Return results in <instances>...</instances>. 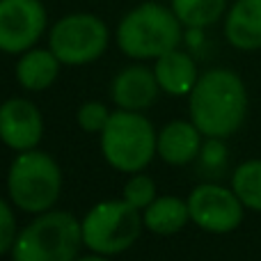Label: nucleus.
Instances as JSON below:
<instances>
[{
    "instance_id": "obj_14",
    "label": "nucleus",
    "mask_w": 261,
    "mask_h": 261,
    "mask_svg": "<svg viewBox=\"0 0 261 261\" xmlns=\"http://www.w3.org/2000/svg\"><path fill=\"white\" fill-rule=\"evenodd\" d=\"M153 73H156L161 90L172 96L190 94L197 83V67H195L193 58L179 48L167 50L165 55L156 58Z\"/></svg>"
},
{
    "instance_id": "obj_15",
    "label": "nucleus",
    "mask_w": 261,
    "mask_h": 261,
    "mask_svg": "<svg viewBox=\"0 0 261 261\" xmlns=\"http://www.w3.org/2000/svg\"><path fill=\"white\" fill-rule=\"evenodd\" d=\"M60 60L53 50L46 48H30L23 53V58L16 64V78L25 90L41 92L50 87L58 78L60 71Z\"/></svg>"
},
{
    "instance_id": "obj_12",
    "label": "nucleus",
    "mask_w": 261,
    "mask_h": 261,
    "mask_svg": "<svg viewBox=\"0 0 261 261\" xmlns=\"http://www.w3.org/2000/svg\"><path fill=\"white\" fill-rule=\"evenodd\" d=\"M202 151V130L193 122L176 119L158 133L156 153L170 165H186Z\"/></svg>"
},
{
    "instance_id": "obj_18",
    "label": "nucleus",
    "mask_w": 261,
    "mask_h": 261,
    "mask_svg": "<svg viewBox=\"0 0 261 261\" xmlns=\"http://www.w3.org/2000/svg\"><path fill=\"white\" fill-rule=\"evenodd\" d=\"M231 190L245 208L261 211V161H245L231 176Z\"/></svg>"
},
{
    "instance_id": "obj_11",
    "label": "nucleus",
    "mask_w": 261,
    "mask_h": 261,
    "mask_svg": "<svg viewBox=\"0 0 261 261\" xmlns=\"http://www.w3.org/2000/svg\"><path fill=\"white\" fill-rule=\"evenodd\" d=\"M156 73L147 67H128L113 81V101L124 110H144L158 99Z\"/></svg>"
},
{
    "instance_id": "obj_23",
    "label": "nucleus",
    "mask_w": 261,
    "mask_h": 261,
    "mask_svg": "<svg viewBox=\"0 0 261 261\" xmlns=\"http://www.w3.org/2000/svg\"><path fill=\"white\" fill-rule=\"evenodd\" d=\"M76 261H108L106 259V254H90V257H83V259H76Z\"/></svg>"
},
{
    "instance_id": "obj_3",
    "label": "nucleus",
    "mask_w": 261,
    "mask_h": 261,
    "mask_svg": "<svg viewBox=\"0 0 261 261\" xmlns=\"http://www.w3.org/2000/svg\"><path fill=\"white\" fill-rule=\"evenodd\" d=\"M181 25L184 23L172 9L144 3L122 18L117 28V44L128 58L156 60L179 46Z\"/></svg>"
},
{
    "instance_id": "obj_1",
    "label": "nucleus",
    "mask_w": 261,
    "mask_h": 261,
    "mask_svg": "<svg viewBox=\"0 0 261 261\" xmlns=\"http://www.w3.org/2000/svg\"><path fill=\"white\" fill-rule=\"evenodd\" d=\"M190 122L206 138H227L243 124L248 92L234 71L213 69L197 78L190 92Z\"/></svg>"
},
{
    "instance_id": "obj_5",
    "label": "nucleus",
    "mask_w": 261,
    "mask_h": 261,
    "mask_svg": "<svg viewBox=\"0 0 261 261\" xmlns=\"http://www.w3.org/2000/svg\"><path fill=\"white\" fill-rule=\"evenodd\" d=\"M7 190L21 211H50L62 190V172L58 163L44 151H21L7 174Z\"/></svg>"
},
{
    "instance_id": "obj_20",
    "label": "nucleus",
    "mask_w": 261,
    "mask_h": 261,
    "mask_svg": "<svg viewBox=\"0 0 261 261\" xmlns=\"http://www.w3.org/2000/svg\"><path fill=\"white\" fill-rule=\"evenodd\" d=\"M110 115L113 113L106 108V103H101V101H87V103H83L78 108V124L87 133H101L106 128V124H108Z\"/></svg>"
},
{
    "instance_id": "obj_10",
    "label": "nucleus",
    "mask_w": 261,
    "mask_h": 261,
    "mask_svg": "<svg viewBox=\"0 0 261 261\" xmlns=\"http://www.w3.org/2000/svg\"><path fill=\"white\" fill-rule=\"evenodd\" d=\"M44 133L41 113L28 99H7L0 106V140L14 151H30Z\"/></svg>"
},
{
    "instance_id": "obj_16",
    "label": "nucleus",
    "mask_w": 261,
    "mask_h": 261,
    "mask_svg": "<svg viewBox=\"0 0 261 261\" xmlns=\"http://www.w3.org/2000/svg\"><path fill=\"white\" fill-rule=\"evenodd\" d=\"M142 220H144V227L149 231H153V234H161V236L176 234L190 220L188 202H184L179 197H172V195L156 197L144 208Z\"/></svg>"
},
{
    "instance_id": "obj_19",
    "label": "nucleus",
    "mask_w": 261,
    "mask_h": 261,
    "mask_svg": "<svg viewBox=\"0 0 261 261\" xmlns=\"http://www.w3.org/2000/svg\"><path fill=\"white\" fill-rule=\"evenodd\" d=\"M124 199H126L130 206L138 208V211L147 208L156 199V184H153V179L147 174H138L135 172L126 181V186H124Z\"/></svg>"
},
{
    "instance_id": "obj_4",
    "label": "nucleus",
    "mask_w": 261,
    "mask_h": 261,
    "mask_svg": "<svg viewBox=\"0 0 261 261\" xmlns=\"http://www.w3.org/2000/svg\"><path fill=\"white\" fill-rule=\"evenodd\" d=\"M158 135L151 122L135 110L119 108L110 115L101 130V151L106 161L119 172H142L156 156Z\"/></svg>"
},
{
    "instance_id": "obj_8",
    "label": "nucleus",
    "mask_w": 261,
    "mask_h": 261,
    "mask_svg": "<svg viewBox=\"0 0 261 261\" xmlns=\"http://www.w3.org/2000/svg\"><path fill=\"white\" fill-rule=\"evenodd\" d=\"M243 202L229 188L202 184L190 193V220L208 234H229L243 222Z\"/></svg>"
},
{
    "instance_id": "obj_22",
    "label": "nucleus",
    "mask_w": 261,
    "mask_h": 261,
    "mask_svg": "<svg viewBox=\"0 0 261 261\" xmlns=\"http://www.w3.org/2000/svg\"><path fill=\"white\" fill-rule=\"evenodd\" d=\"M202 153H204V161H206L208 165H222V163H225V156H227V149L222 147L220 138H211L206 147L202 149Z\"/></svg>"
},
{
    "instance_id": "obj_9",
    "label": "nucleus",
    "mask_w": 261,
    "mask_h": 261,
    "mask_svg": "<svg viewBox=\"0 0 261 261\" xmlns=\"http://www.w3.org/2000/svg\"><path fill=\"white\" fill-rule=\"evenodd\" d=\"M46 30V9L39 0H0V50L25 53Z\"/></svg>"
},
{
    "instance_id": "obj_6",
    "label": "nucleus",
    "mask_w": 261,
    "mask_h": 261,
    "mask_svg": "<svg viewBox=\"0 0 261 261\" xmlns=\"http://www.w3.org/2000/svg\"><path fill=\"white\" fill-rule=\"evenodd\" d=\"M142 222L140 211L124 197L101 202L83 218V243L96 254H119L138 241Z\"/></svg>"
},
{
    "instance_id": "obj_17",
    "label": "nucleus",
    "mask_w": 261,
    "mask_h": 261,
    "mask_svg": "<svg viewBox=\"0 0 261 261\" xmlns=\"http://www.w3.org/2000/svg\"><path fill=\"white\" fill-rule=\"evenodd\" d=\"M227 0H172V12L184 25L199 30L222 16Z\"/></svg>"
},
{
    "instance_id": "obj_7",
    "label": "nucleus",
    "mask_w": 261,
    "mask_h": 261,
    "mask_svg": "<svg viewBox=\"0 0 261 261\" xmlns=\"http://www.w3.org/2000/svg\"><path fill=\"white\" fill-rule=\"evenodd\" d=\"M108 28L94 14H71L60 18L50 30V50L62 64H87L103 55Z\"/></svg>"
},
{
    "instance_id": "obj_2",
    "label": "nucleus",
    "mask_w": 261,
    "mask_h": 261,
    "mask_svg": "<svg viewBox=\"0 0 261 261\" xmlns=\"http://www.w3.org/2000/svg\"><path fill=\"white\" fill-rule=\"evenodd\" d=\"M83 245V227L69 211H44L18 231L12 248L14 261H76Z\"/></svg>"
},
{
    "instance_id": "obj_13",
    "label": "nucleus",
    "mask_w": 261,
    "mask_h": 261,
    "mask_svg": "<svg viewBox=\"0 0 261 261\" xmlns=\"http://www.w3.org/2000/svg\"><path fill=\"white\" fill-rule=\"evenodd\" d=\"M225 35L234 48H261V0H236L227 14Z\"/></svg>"
},
{
    "instance_id": "obj_21",
    "label": "nucleus",
    "mask_w": 261,
    "mask_h": 261,
    "mask_svg": "<svg viewBox=\"0 0 261 261\" xmlns=\"http://www.w3.org/2000/svg\"><path fill=\"white\" fill-rule=\"evenodd\" d=\"M16 218L14 211L9 208L7 202L0 199V254H5L7 250L14 248V241H16Z\"/></svg>"
}]
</instances>
